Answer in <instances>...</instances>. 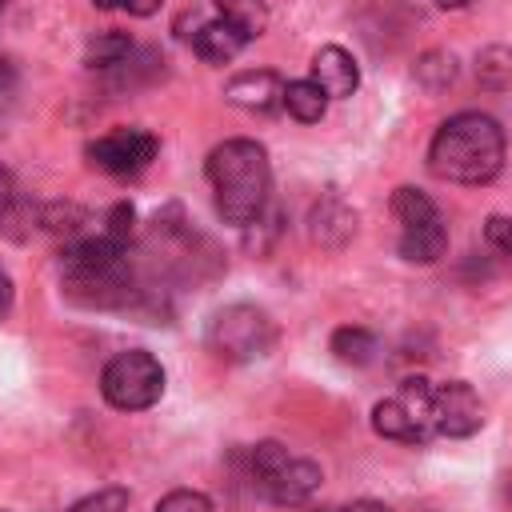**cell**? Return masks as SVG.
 <instances>
[{
  "mask_svg": "<svg viewBox=\"0 0 512 512\" xmlns=\"http://www.w3.org/2000/svg\"><path fill=\"white\" fill-rule=\"evenodd\" d=\"M92 4H96V8H124L128 0H92Z\"/></svg>",
  "mask_w": 512,
  "mask_h": 512,
  "instance_id": "cell-31",
  "label": "cell"
},
{
  "mask_svg": "<svg viewBox=\"0 0 512 512\" xmlns=\"http://www.w3.org/2000/svg\"><path fill=\"white\" fill-rule=\"evenodd\" d=\"M160 4H164V0H128L124 8H128L132 16H152V12L160 8Z\"/></svg>",
  "mask_w": 512,
  "mask_h": 512,
  "instance_id": "cell-27",
  "label": "cell"
},
{
  "mask_svg": "<svg viewBox=\"0 0 512 512\" xmlns=\"http://www.w3.org/2000/svg\"><path fill=\"white\" fill-rule=\"evenodd\" d=\"M252 480H256V488H260L272 504L296 508V504H304V500L320 488L324 472H320L316 460L296 456V452H288V448L276 444V440H264V444L252 448Z\"/></svg>",
  "mask_w": 512,
  "mask_h": 512,
  "instance_id": "cell-3",
  "label": "cell"
},
{
  "mask_svg": "<svg viewBox=\"0 0 512 512\" xmlns=\"http://www.w3.org/2000/svg\"><path fill=\"white\" fill-rule=\"evenodd\" d=\"M280 108H288V116L300 120V124H316V120L328 112V96H324L312 80H288Z\"/></svg>",
  "mask_w": 512,
  "mask_h": 512,
  "instance_id": "cell-13",
  "label": "cell"
},
{
  "mask_svg": "<svg viewBox=\"0 0 512 512\" xmlns=\"http://www.w3.org/2000/svg\"><path fill=\"white\" fill-rule=\"evenodd\" d=\"M224 100L244 108V112H272L284 104V80L268 68L260 72H240L224 84Z\"/></svg>",
  "mask_w": 512,
  "mask_h": 512,
  "instance_id": "cell-8",
  "label": "cell"
},
{
  "mask_svg": "<svg viewBox=\"0 0 512 512\" xmlns=\"http://www.w3.org/2000/svg\"><path fill=\"white\" fill-rule=\"evenodd\" d=\"M352 228H356V216L340 204V200H324V204H316L312 208V236L320 240V244H344L348 236H352Z\"/></svg>",
  "mask_w": 512,
  "mask_h": 512,
  "instance_id": "cell-12",
  "label": "cell"
},
{
  "mask_svg": "<svg viewBox=\"0 0 512 512\" xmlns=\"http://www.w3.org/2000/svg\"><path fill=\"white\" fill-rule=\"evenodd\" d=\"M108 228H104V236L112 240V244H128V236H132V224H136V212H132V204H116L112 212H108V220H104Z\"/></svg>",
  "mask_w": 512,
  "mask_h": 512,
  "instance_id": "cell-25",
  "label": "cell"
},
{
  "mask_svg": "<svg viewBox=\"0 0 512 512\" xmlns=\"http://www.w3.org/2000/svg\"><path fill=\"white\" fill-rule=\"evenodd\" d=\"M372 428L384 436V440H400V444H420L424 440V432L412 424V416L396 404V396L392 400H380L376 408H372Z\"/></svg>",
  "mask_w": 512,
  "mask_h": 512,
  "instance_id": "cell-16",
  "label": "cell"
},
{
  "mask_svg": "<svg viewBox=\"0 0 512 512\" xmlns=\"http://www.w3.org/2000/svg\"><path fill=\"white\" fill-rule=\"evenodd\" d=\"M308 80H312L328 100H340V96H352V92H356L360 68H356V60H352V52L328 44V48H320V52L312 56V76H308Z\"/></svg>",
  "mask_w": 512,
  "mask_h": 512,
  "instance_id": "cell-9",
  "label": "cell"
},
{
  "mask_svg": "<svg viewBox=\"0 0 512 512\" xmlns=\"http://www.w3.org/2000/svg\"><path fill=\"white\" fill-rule=\"evenodd\" d=\"M332 352H336V360L340 364H352V368H364V364H372L376 360V352H380V340L368 332V328H336L332 332Z\"/></svg>",
  "mask_w": 512,
  "mask_h": 512,
  "instance_id": "cell-14",
  "label": "cell"
},
{
  "mask_svg": "<svg viewBox=\"0 0 512 512\" xmlns=\"http://www.w3.org/2000/svg\"><path fill=\"white\" fill-rule=\"evenodd\" d=\"M344 512H392L388 504H380V500H352Z\"/></svg>",
  "mask_w": 512,
  "mask_h": 512,
  "instance_id": "cell-29",
  "label": "cell"
},
{
  "mask_svg": "<svg viewBox=\"0 0 512 512\" xmlns=\"http://www.w3.org/2000/svg\"><path fill=\"white\" fill-rule=\"evenodd\" d=\"M312 512H336V508H312Z\"/></svg>",
  "mask_w": 512,
  "mask_h": 512,
  "instance_id": "cell-34",
  "label": "cell"
},
{
  "mask_svg": "<svg viewBox=\"0 0 512 512\" xmlns=\"http://www.w3.org/2000/svg\"><path fill=\"white\" fill-rule=\"evenodd\" d=\"M436 4H440V8H460L464 0H436Z\"/></svg>",
  "mask_w": 512,
  "mask_h": 512,
  "instance_id": "cell-33",
  "label": "cell"
},
{
  "mask_svg": "<svg viewBox=\"0 0 512 512\" xmlns=\"http://www.w3.org/2000/svg\"><path fill=\"white\" fill-rule=\"evenodd\" d=\"M4 4H8V0H0V8H4Z\"/></svg>",
  "mask_w": 512,
  "mask_h": 512,
  "instance_id": "cell-35",
  "label": "cell"
},
{
  "mask_svg": "<svg viewBox=\"0 0 512 512\" xmlns=\"http://www.w3.org/2000/svg\"><path fill=\"white\" fill-rule=\"evenodd\" d=\"M484 236H488V244L496 252H504L512 260V216H492L488 228H484Z\"/></svg>",
  "mask_w": 512,
  "mask_h": 512,
  "instance_id": "cell-26",
  "label": "cell"
},
{
  "mask_svg": "<svg viewBox=\"0 0 512 512\" xmlns=\"http://www.w3.org/2000/svg\"><path fill=\"white\" fill-rule=\"evenodd\" d=\"M208 184L216 196V212L228 224H256L264 216L268 204V188H272V168H268V152L256 140H224L208 152Z\"/></svg>",
  "mask_w": 512,
  "mask_h": 512,
  "instance_id": "cell-2",
  "label": "cell"
},
{
  "mask_svg": "<svg viewBox=\"0 0 512 512\" xmlns=\"http://www.w3.org/2000/svg\"><path fill=\"white\" fill-rule=\"evenodd\" d=\"M244 44H248V40H244L232 24H224V20H208V24H200L196 36H192L196 56L208 60V64H228V60H236Z\"/></svg>",
  "mask_w": 512,
  "mask_h": 512,
  "instance_id": "cell-11",
  "label": "cell"
},
{
  "mask_svg": "<svg viewBox=\"0 0 512 512\" xmlns=\"http://www.w3.org/2000/svg\"><path fill=\"white\" fill-rule=\"evenodd\" d=\"M428 168L452 184H488L504 168V128L484 112H460L428 144Z\"/></svg>",
  "mask_w": 512,
  "mask_h": 512,
  "instance_id": "cell-1",
  "label": "cell"
},
{
  "mask_svg": "<svg viewBox=\"0 0 512 512\" xmlns=\"http://www.w3.org/2000/svg\"><path fill=\"white\" fill-rule=\"evenodd\" d=\"M88 164L100 168V172H112V176H132L140 168H148L160 152V140L144 128H116V132H104L96 136L88 148Z\"/></svg>",
  "mask_w": 512,
  "mask_h": 512,
  "instance_id": "cell-6",
  "label": "cell"
},
{
  "mask_svg": "<svg viewBox=\"0 0 512 512\" xmlns=\"http://www.w3.org/2000/svg\"><path fill=\"white\" fill-rule=\"evenodd\" d=\"M80 208H72V204H48L44 208V216H40V224L48 228V232H76L80 228Z\"/></svg>",
  "mask_w": 512,
  "mask_h": 512,
  "instance_id": "cell-24",
  "label": "cell"
},
{
  "mask_svg": "<svg viewBox=\"0 0 512 512\" xmlns=\"http://www.w3.org/2000/svg\"><path fill=\"white\" fill-rule=\"evenodd\" d=\"M132 56V40L124 32H100L92 44H88V64L92 68H116Z\"/></svg>",
  "mask_w": 512,
  "mask_h": 512,
  "instance_id": "cell-20",
  "label": "cell"
},
{
  "mask_svg": "<svg viewBox=\"0 0 512 512\" xmlns=\"http://www.w3.org/2000/svg\"><path fill=\"white\" fill-rule=\"evenodd\" d=\"M212 4H216L220 20L232 24L244 40H256V36L268 28V8H264V0H212Z\"/></svg>",
  "mask_w": 512,
  "mask_h": 512,
  "instance_id": "cell-15",
  "label": "cell"
},
{
  "mask_svg": "<svg viewBox=\"0 0 512 512\" xmlns=\"http://www.w3.org/2000/svg\"><path fill=\"white\" fill-rule=\"evenodd\" d=\"M12 312V280L0 272V320Z\"/></svg>",
  "mask_w": 512,
  "mask_h": 512,
  "instance_id": "cell-28",
  "label": "cell"
},
{
  "mask_svg": "<svg viewBox=\"0 0 512 512\" xmlns=\"http://www.w3.org/2000/svg\"><path fill=\"white\" fill-rule=\"evenodd\" d=\"M100 392L120 412H144L164 396V364L144 348L116 352L100 372Z\"/></svg>",
  "mask_w": 512,
  "mask_h": 512,
  "instance_id": "cell-4",
  "label": "cell"
},
{
  "mask_svg": "<svg viewBox=\"0 0 512 512\" xmlns=\"http://www.w3.org/2000/svg\"><path fill=\"white\" fill-rule=\"evenodd\" d=\"M12 200H16V192H12V176H8V172H0V212H4Z\"/></svg>",
  "mask_w": 512,
  "mask_h": 512,
  "instance_id": "cell-30",
  "label": "cell"
},
{
  "mask_svg": "<svg viewBox=\"0 0 512 512\" xmlns=\"http://www.w3.org/2000/svg\"><path fill=\"white\" fill-rule=\"evenodd\" d=\"M504 500H508V512H512V476H508V484H504Z\"/></svg>",
  "mask_w": 512,
  "mask_h": 512,
  "instance_id": "cell-32",
  "label": "cell"
},
{
  "mask_svg": "<svg viewBox=\"0 0 512 512\" xmlns=\"http://www.w3.org/2000/svg\"><path fill=\"white\" fill-rule=\"evenodd\" d=\"M480 424H484V404L472 392V384L448 380V384L432 388V432L464 440V436L480 432Z\"/></svg>",
  "mask_w": 512,
  "mask_h": 512,
  "instance_id": "cell-7",
  "label": "cell"
},
{
  "mask_svg": "<svg viewBox=\"0 0 512 512\" xmlns=\"http://www.w3.org/2000/svg\"><path fill=\"white\" fill-rule=\"evenodd\" d=\"M476 76H480L484 88H496V92L512 88V52L500 48V44L484 48V52L476 56Z\"/></svg>",
  "mask_w": 512,
  "mask_h": 512,
  "instance_id": "cell-19",
  "label": "cell"
},
{
  "mask_svg": "<svg viewBox=\"0 0 512 512\" xmlns=\"http://www.w3.org/2000/svg\"><path fill=\"white\" fill-rule=\"evenodd\" d=\"M416 80H420L424 88L440 92V88H448V84L456 80V60L444 56V52H428V56L416 64Z\"/></svg>",
  "mask_w": 512,
  "mask_h": 512,
  "instance_id": "cell-21",
  "label": "cell"
},
{
  "mask_svg": "<svg viewBox=\"0 0 512 512\" xmlns=\"http://www.w3.org/2000/svg\"><path fill=\"white\" fill-rule=\"evenodd\" d=\"M400 256L408 264H436L448 248V228H444V216H432L424 224H412V228H400Z\"/></svg>",
  "mask_w": 512,
  "mask_h": 512,
  "instance_id": "cell-10",
  "label": "cell"
},
{
  "mask_svg": "<svg viewBox=\"0 0 512 512\" xmlns=\"http://www.w3.org/2000/svg\"><path fill=\"white\" fill-rule=\"evenodd\" d=\"M72 512H128V492L124 488H100V492L84 496Z\"/></svg>",
  "mask_w": 512,
  "mask_h": 512,
  "instance_id": "cell-23",
  "label": "cell"
},
{
  "mask_svg": "<svg viewBox=\"0 0 512 512\" xmlns=\"http://www.w3.org/2000/svg\"><path fill=\"white\" fill-rule=\"evenodd\" d=\"M272 344H276V328L268 312L256 304H228L208 320V348L220 360L244 364V360L264 356Z\"/></svg>",
  "mask_w": 512,
  "mask_h": 512,
  "instance_id": "cell-5",
  "label": "cell"
},
{
  "mask_svg": "<svg viewBox=\"0 0 512 512\" xmlns=\"http://www.w3.org/2000/svg\"><path fill=\"white\" fill-rule=\"evenodd\" d=\"M392 216L400 220V228H412V224H424V220H432V216H440V208L432 204V196L428 192H420V188H396L392 192Z\"/></svg>",
  "mask_w": 512,
  "mask_h": 512,
  "instance_id": "cell-18",
  "label": "cell"
},
{
  "mask_svg": "<svg viewBox=\"0 0 512 512\" xmlns=\"http://www.w3.org/2000/svg\"><path fill=\"white\" fill-rule=\"evenodd\" d=\"M396 404L412 416V424L428 436L432 432V384L424 380V376H408L404 384H400V392H396Z\"/></svg>",
  "mask_w": 512,
  "mask_h": 512,
  "instance_id": "cell-17",
  "label": "cell"
},
{
  "mask_svg": "<svg viewBox=\"0 0 512 512\" xmlns=\"http://www.w3.org/2000/svg\"><path fill=\"white\" fill-rule=\"evenodd\" d=\"M156 512H212V500H208L204 492L176 488V492H168V496L156 504Z\"/></svg>",
  "mask_w": 512,
  "mask_h": 512,
  "instance_id": "cell-22",
  "label": "cell"
}]
</instances>
